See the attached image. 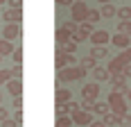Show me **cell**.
<instances>
[{"instance_id":"60d3db41","label":"cell","mask_w":131,"mask_h":127,"mask_svg":"<svg viewBox=\"0 0 131 127\" xmlns=\"http://www.w3.org/2000/svg\"><path fill=\"white\" fill-rule=\"evenodd\" d=\"M2 127H18V125L14 123L12 118H7V120H2Z\"/></svg>"},{"instance_id":"e575fe53","label":"cell","mask_w":131,"mask_h":127,"mask_svg":"<svg viewBox=\"0 0 131 127\" xmlns=\"http://www.w3.org/2000/svg\"><path fill=\"white\" fill-rule=\"evenodd\" d=\"M9 79H12V73H9V70H0V86L7 84Z\"/></svg>"},{"instance_id":"d6a6232c","label":"cell","mask_w":131,"mask_h":127,"mask_svg":"<svg viewBox=\"0 0 131 127\" xmlns=\"http://www.w3.org/2000/svg\"><path fill=\"white\" fill-rule=\"evenodd\" d=\"M12 57H14V61H16V66H20V61H23V48H16Z\"/></svg>"},{"instance_id":"52a82bcc","label":"cell","mask_w":131,"mask_h":127,"mask_svg":"<svg viewBox=\"0 0 131 127\" xmlns=\"http://www.w3.org/2000/svg\"><path fill=\"white\" fill-rule=\"evenodd\" d=\"M20 37V25H14V23H5V27H2V39L5 41H16V39Z\"/></svg>"},{"instance_id":"44dd1931","label":"cell","mask_w":131,"mask_h":127,"mask_svg":"<svg viewBox=\"0 0 131 127\" xmlns=\"http://www.w3.org/2000/svg\"><path fill=\"white\" fill-rule=\"evenodd\" d=\"M106 55H108V50H106V48H95V46H93L91 52H88V57H93L95 61H97V59H104Z\"/></svg>"},{"instance_id":"836d02e7","label":"cell","mask_w":131,"mask_h":127,"mask_svg":"<svg viewBox=\"0 0 131 127\" xmlns=\"http://www.w3.org/2000/svg\"><path fill=\"white\" fill-rule=\"evenodd\" d=\"M9 73H12V79H20V75H23V66H14Z\"/></svg>"},{"instance_id":"484cf974","label":"cell","mask_w":131,"mask_h":127,"mask_svg":"<svg viewBox=\"0 0 131 127\" xmlns=\"http://www.w3.org/2000/svg\"><path fill=\"white\" fill-rule=\"evenodd\" d=\"M97 21H102V16H100V9H88V16H86V23H97Z\"/></svg>"},{"instance_id":"9c48e42d","label":"cell","mask_w":131,"mask_h":127,"mask_svg":"<svg viewBox=\"0 0 131 127\" xmlns=\"http://www.w3.org/2000/svg\"><path fill=\"white\" fill-rule=\"evenodd\" d=\"M124 66H127V61L122 59V57H115V59H111V63L106 66V70H108V75H122V70H124Z\"/></svg>"},{"instance_id":"8992f818","label":"cell","mask_w":131,"mask_h":127,"mask_svg":"<svg viewBox=\"0 0 131 127\" xmlns=\"http://www.w3.org/2000/svg\"><path fill=\"white\" fill-rule=\"evenodd\" d=\"M70 120L75 123V125H93V114H86V111H81V109H75L72 114H70Z\"/></svg>"},{"instance_id":"4dcf8cb0","label":"cell","mask_w":131,"mask_h":127,"mask_svg":"<svg viewBox=\"0 0 131 127\" xmlns=\"http://www.w3.org/2000/svg\"><path fill=\"white\" fill-rule=\"evenodd\" d=\"M57 127H72L70 116H61V118H57Z\"/></svg>"},{"instance_id":"5b68a950","label":"cell","mask_w":131,"mask_h":127,"mask_svg":"<svg viewBox=\"0 0 131 127\" xmlns=\"http://www.w3.org/2000/svg\"><path fill=\"white\" fill-rule=\"evenodd\" d=\"M88 39H91V43L95 46V48H104L106 43L111 41V34H108L106 30H95V32H93Z\"/></svg>"},{"instance_id":"ffe728a7","label":"cell","mask_w":131,"mask_h":127,"mask_svg":"<svg viewBox=\"0 0 131 127\" xmlns=\"http://www.w3.org/2000/svg\"><path fill=\"white\" fill-rule=\"evenodd\" d=\"M93 32H95V30H93V25H91V23H81V25L77 27V32H75V34H81L84 39H88V37L93 34Z\"/></svg>"},{"instance_id":"c3c4849f","label":"cell","mask_w":131,"mask_h":127,"mask_svg":"<svg viewBox=\"0 0 131 127\" xmlns=\"http://www.w3.org/2000/svg\"><path fill=\"white\" fill-rule=\"evenodd\" d=\"M0 21H2V18H0Z\"/></svg>"},{"instance_id":"74e56055","label":"cell","mask_w":131,"mask_h":127,"mask_svg":"<svg viewBox=\"0 0 131 127\" xmlns=\"http://www.w3.org/2000/svg\"><path fill=\"white\" fill-rule=\"evenodd\" d=\"M120 57H122V59H124V61H127V63H131V48H127V50L122 52Z\"/></svg>"},{"instance_id":"9a60e30c","label":"cell","mask_w":131,"mask_h":127,"mask_svg":"<svg viewBox=\"0 0 131 127\" xmlns=\"http://www.w3.org/2000/svg\"><path fill=\"white\" fill-rule=\"evenodd\" d=\"M14 50H16V46H14L12 41H5V39H0V57L14 55Z\"/></svg>"},{"instance_id":"ac0fdd59","label":"cell","mask_w":131,"mask_h":127,"mask_svg":"<svg viewBox=\"0 0 131 127\" xmlns=\"http://www.w3.org/2000/svg\"><path fill=\"white\" fill-rule=\"evenodd\" d=\"M79 68H84L86 73H93V70L97 68V61H95L93 57H84V59L79 61Z\"/></svg>"},{"instance_id":"b9f144b4","label":"cell","mask_w":131,"mask_h":127,"mask_svg":"<svg viewBox=\"0 0 131 127\" xmlns=\"http://www.w3.org/2000/svg\"><path fill=\"white\" fill-rule=\"evenodd\" d=\"M7 118H9V116H7V109H5V107H0V123H2V120H7Z\"/></svg>"},{"instance_id":"7c38bea8","label":"cell","mask_w":131,"mask_h":127,"mask_svg":"<svg viewBox=\"0 0 131 127\" xmlns=\"http://www.w3.org/2000/svg\"><path fill=\"white\" fill-rule=\"evenodd\" d=\"M20 91H23V82L20 79H9L7 82V93L14 98H20Z\"/></svg>"},{"instance_id":"ba28073f","label":"cell","mask_w":131,"mask_h":127,"mask_svg":"<svg viewBox=\"0 0 131 127\" xmlns=\"http://www.w3.org/2000/svg\"><path fill=\"white\" fill-rule=\"evenodd\" d=\"M108 79H111V84H113V91L115 93H127L129 91V84H127V79H124V75H108Z\"/></svg>"},{"instance_id":"bcb514c9","label":"cell","mask_w":131,"mask_h":127,"mask_svg":"<svg viewBox=\"0 0 131 127\" xmlns=\"http://www.w3.org/2000/svg\"><path fill=\"white\" fill-rule=\"evenodd\" d=\"M0 102H2V91H0Z\"/></svg>"},{"instance_id":"8d00e7d4","label":"cell","mask_w":131,"mask_h":127,"mask_svg":"<svg viewBox=\"0 0 131 127\" xmlns=\"http://www.w3.org/2000/svg\"><path fill=\"white\" fill-rule=\"evenodd\" d=\"M66 66H77V57L75 55H66Z\"/></svg>"},{"instance_id":"f35d334b","label":"cell","mask_w":131,"mask_h":127,"mask_svg":"<svg viewBox=\"0 0 131 127\" xmlns=\"http://www.w3.org/2000/svg\"><path fill=\"white\" fill-rule=\"evenodd\" d=\"M20 107H23V98H14V109L20 111Z\"/></svg>"},{"instance_id":"7dc6e473","label":"cell","mask_w":131,"mask_h":127,"mask_svg":"<svg viewBox=\"0 0 131 127\" xmlns=\"http://www.w3.org/2000/svg\"><path fill=\"white\" fill-rule=\"evenodd\" d=\"M0 61H2V57H0Z\"/></svg>"},{"instance_id":"f6af8a7d","label":"cell","mask_w":131,"mask_h":127,"mask_svg":"<svg viewBox=\"0 0 131 127\" xmlns=\"http://www.w3.org/2000/svg\"><path fill=\"white\" fill-rule=\"evenodd\" d=\"M91 127H104V125H102V123H95V120H93V125Z\"/></svg>"},{"instance_id":"7bdbcfd3","label":"cell","mask_w":131,"mask_h":127,"mask_svg":"<svg viewBox=\"0 0 131 127\" xmlns=\"http://www.w3.org/2000/svg\"><path fill=\"white\" fill-rule=\"evenodd\" d=\"M70 5H72L70 0H59V7H70Z\"/></svg>"},{"instance_id":"ee69618b","label":"cell","mask_w":131,"mask_h":127,"mask_svg":"<svg viewBox=\"0 0 131 127\" xmlns=\"http://www.w3.org/2000/svg\"><path fill=\"white\" fill-rule=\"evenodd\" d=\"M124 98H127V100H129V102H131V89H129V91H127V93H124Z\"/></svg>"},{"instance_id":"7402d4cb","label":"cell","mask_w":131,"mask_h":127,"mask_svg":"<svg viewBox=\"0 0 131 127\" xmlns=\"http://www.w3.org/2000/svg\"><path fill=\"white\" fill-rule=\"evenodd\" d=\"M54 66H57V70L66 68V52H61L59 48H57V55H54Z\"/></svg>"},{"instance_id":"30bf717a","label":"cell","mask_w":131,"mask_h":127,"mask_svg":"<svg viewBox=\"0 0 131 127\" xmlns=\"http://www.w3.org/2000/svg\"><path fill=\"white\" fill-rule=\"evenodd\" d=\"M0 18H2V21H7V23H14V25H20L23 12H16V9H5Z\"/></svg>"},{"instance_id":"603a6c76","label":"cell","mask_w":131,"mask_h":127,"mask_svg":"<svg viewBox=\"0 0 131 127\" xmlns=\"http://www.w3.org/2000/svg\"><path fill=\"white\" fill-rule=\"evenodd\" d=\"M93 111H95V114H100V116H106V114H111V109H108V104H106V102H95V107H93Z\"/></svg>"},{"instance_id":"4fadbf2b","label":"cell","mask_w":131,"mask_h":127,"mask_svg":"<svg viewBox=\"0 0 131 127\" xmlns=\"http://www.w3.org/2000/svg\"><path fill=\"white\" fill-rule=\"evenodd\" d=\"M54 98H57V104H68V102L72 100V95H70V91L68 89H57V93H54Z\"/></svg>"},{"instance_id":"1f68e13d","label":"cell","mask_w":131,"mask_h":127,"mask_svg":"<svg viewBox=\"0 0 131 127\" xmlns=\"http://www.w3.org/2000/svg\"><path fill=\"white\" fill-rule=\"evenodd\" d=\"M7 9H16V12H23V2H20V0H7Z\"/></svg>"},{"instance_id":"277c9868","label":"cell","mask_w":131,"mask_h":127,"mask_svg":"<svg viewBox=\"0 0 131 127\" xmlns=\"http://www.w3.org/2000/svg\"><path fill=\"white\" fill-rule=\"evenodd\" d=\"M97 98H100V84H95V82L84 84V89H81V100L97 102Z\"/></svg>"},{"instance_id":"d6986e66","label":"cell","mask_w":131,"mask_h":127,"mask_svg":"<svg viewBox=\"0 0 131 127\" xmlns=\"http://www.w3.org/2000/svg\"><path fill=\"white\" fill-rule=\"evenodd\" d=\"M93 77H95V84H100V82L108 79V70H106L104 66H97V68L93 70Z\"/></svg>"},{"instance_id":"2e32d148","label":"cell","mask_w":131,"mask_h":127,"mask_svg":"<svg viewBox=\"0 0 131 127\" xmlns=\"http://www.w3.org/2000/svg\"><path fill=\"white\" fill-rule=\"evenodd\" d=\"M102 125L104 127H120V116H115V114L102 116Z\"/></svg>"},{"instance_id":"3957f363","label":"cell","mask_w":131,"mask_h":127,"mask_svg":"<svg viewBox=\"0 0 131 127\" xmlns=\"http://www.w3.org/2000/svg\"><path fill=\"white\" fill-rule=\"evenodd\" d=\"M86 16H88V5L84 0H77L70 5V21L72 23H77V25L86 23Z\"/></svg>"},{"instance_id":"f546056e","label":"cell","mask_w":131,"mask_h":127,"mask_svg":"<svg viewBox=\"0 0 131 127\" xmlns=\"http://www.w3.org/2000/svg\"><path fill=\"white\" fill-rule=\"evenodd\" d=\"M118 34H127L131 39V23H120L118 25Z\"/></svg>"},{"instance_id":"cb8c5ba5","label":"cell","mask_w":131,"mask_h":127,"mask_svg":"<svg viewBox=\"0 0 131 127\" xmlns=\"http://www.w3.org/2000/svg\"><path fill=\"white\" fill-rule=\"evenodd\" d=\"M59 50H61V52H66V55H75V52H77V43H75V41L70 39V41H66V43L61 46V48H59Z\"/></svg>"},{"instance_id":"4316f807","label":"cell","mask_w":131,"mask_h":127,"mask_svg":"<svg viewBox=\"0 0 131 127\" xmlns=\"http://www.w3.org/2000/svg\"><path fill=\"white\" fill-rule=\"evenodd\" d=\"M54 109H57V118H61V116H68V114H72L70 104H57Z\"/></svg>"},{"instance_id":"6da1fadb","label":"cell","mask_w":131,"mask_h":127,"mask_svg":"<svg viewBox=\"0 0 131 127\" xmlns=\"http://www.w3.org/2000/svg\"><path fill=\"white\" fill-rule=\"evenodd\" d=\"M106 104H108L111 114H115V116H124L127 111H129V102H127V98H124L122 93H115V91H111V93H108Z\"/></svg>"},{"instance_id":"e0dca14e","label":"cell","mask_w":131,"mask_h":127,"mask_svg":"<svg viewBox=\"0 0 131 127\" xmlns=\"http://www.w3.org/2000/svg\"><path fill=\"white\" fill-rule=\"evenodd\" d=\"M115 14H118V9H115L111 2H104V5H102V9H100V16H102V18H113Z\"/></svg>"},{"instance_id":"d590c367","label":"cell","mask_w":131,"mask_h":127,"mask_svg":"<svg viewBox=\"0 0 131 127\" xmlns=\"http://www.w3.org/2000/svg\"><path fill=\"white\" fill-rule=\"evenodd\" d=\"M120 127H131V116L129 114L120 116Z\"/></svg>"},{"instance_id":"f1b7e54d","label":"cell","mask_w":131,"mask_h":127,"mask_svg":"<svg viewBox=\"0 0 131 127\" xmlns=\"http://www.w3.org/2000/svg\"><path fill=\"white\" fill-rule=\"evenodd\" d=\"M93 107H95V102H88V100H81V102H79V109L86 111V114H93Z\"/></svg>"},{"instance_id":"5bb4252c","label":"cell","mask_w":131,"mask_h":127,"mask_svg":"<svg viewBox=\"0 0 131 127\" xmlns=\"http://www.w3.org/2000/svg\"><path fill=\"white\" fill-rule=\"evenodd\" d=\"M120 18V23H131V7L129 5H124V7H118V14H115Z\"/></svg>"},{"instance_id":"ab89813d","label":"cell","mask_w":131,"mask_h":127,"mask_svg":"<svg viewBox=\"0 0 131 127\" xmlns=\"http://www.w3.org/2000/svg\"><path fill=\"white\" fill-rule=\"evenodd\" d=\"M122 75H124V79H129V77H131V63H127V66H124Z\"/></svg>"},{"instance_id":"8fae6325","label":"cell","mask_w":131,"mask_h":127,"mask_svg":"<svg viewBox=\"0 0 131 127\" xmlns=\"http://www.w3.org/2000/svg\"><path fill=\"white\" fill-rule=\"evenodd\" d=\"M111 43H113L115 48H122V50L131 48V39L127 37V34H115V37H111Z\"/></svg>"},{"instance_id":"7a4b0ae2","label":"cell","mask_w":131,"mask_h":127,"mask_svg":"<svg viewBox=\"0 0 131 127\" xmlns=\"http://www.w3.org/2000/svg\"><path fill=\"white\" fill-rule=\"evenodd\" d=\"M86 77V70L84 68H79L77 66H66V68H61L59 73H57V79L59 82H79V79H84Z\"/></svg>"},{"instance_id":"d4e9b609","label":"cell","mask_w":131,"mask_h":127,"mask_svg":"<svg viewBox=\"0 0 131 127\" xmlns=\"http://www.w3.org/2000/svg\"><path fill=\"white\" fill-rule=\"evenodd\" d=\"M54 37H57V46H59V48H61V46H63L66 41H70V34H68V32H63V30H61V27H59V30H57V34H54Z\"/></svg>"},{"instance_id":"83f0119b","label":"cell","mask_w":131,"mask_h":127,"mask_svg":"<svg viewBox=\"0 0 131 127\" xmlns=\"http://www.w3.org/2000/svg\"><path fill=\"white\" fill-rule=\"evenodd\" d=\"M77 23H72V21H66L63 25H61V30H63V32H68V34H70V37H72V34H75V32H77Z\"/></svg>"}]
</instances>
